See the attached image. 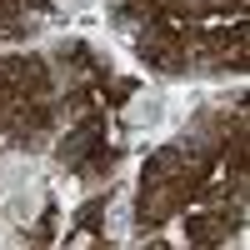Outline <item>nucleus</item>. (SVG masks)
<instances>
[{
  "label": "nucleus",
  "mask_w": 250,
  "mask_h": 250,
  "mask_svg": "<svg viewBox=\"0 0 250 250\" xmlns=\"http://www.w3.org/2000/svg\"><path fill=\"white\" fill-rule=\"evenodd\" d=\"M40 205H45V195H40V185L25 175V185H10V190H5V220L25 225V220L40 215Z\"/></svg>",
  "instance_id": "nucleus-1"
},
{
  "label": "nucleus",
  "mask_w": 250,
  "mask_h": 250,
  "mask_svg": "<svg viewBox=\"0 0 250 250\" xmlns=\"http://www.w3.org/2000/svg\"><path fill=\"white\" fill-rule=\"evenodd\" d=\"M20 175H30V160H20V155L15 160H0V190H10Z\"/></svg>",
  "instance_id": "nucleus-2"
},
{
  "label": "nucleus",
  "mask_w": 250,
  "mask_h": 250,
  "mask_svg": "<svg viewBox=\"0 0 250 250\" xmlns=\"http://www.w3.org/2000/svg\"><path fill=\"white\" fill-rule=\"evenodd\" d=\"M155 105H160V95H140L135 105H130V120H135V125H145V120L155 115Z\"/></svg>",
  "instance_id": "nucleus-3"
},
{
  "label": "nucleus",
  "mask_w": 250,
  "mask_h": 250,
  "mask_svg": "<svg viewBox=\"0 0 250 250\" xmlns=\"http://www.w3.org/2000/svg\"><path fill=\"white\" fill-rule=\"evenodd\" d=\"M125 220H130V195H115V210H110V225H115V235H125Z\"/></svg>",
  "instance_id": "nucleus-4"
}]
</instances>
